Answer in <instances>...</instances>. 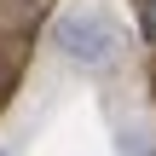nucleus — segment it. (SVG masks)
Segmentation results:
<instances>
[{
    "label": "nucleus",
    "instance_id": "nucleus-1",
    "mask_svg": "<svg viewBox=\"0 0 156 156\" xmlns=\"http://www.w3.org/2000/svg\"><path fill=\"white\" fill-rule=\"evenodd\" d=\"M52 46L69 58V64H81V69H110L116 64V23L104 17V12H64L58 23H52Z\"/></svg>",
    "mask_w": 156,
    "mask_h": 156
},
{
    "label": "nucleus",
    "instance_id": "nucleus-2",
    "mask_svg": "<svg viewBox=\"0 0 156 156\" xmlns=\"http://www.w3.org/2000/svg\"><path fill=\"white\" fill-rule=\"evenodd\" d=\"M116 145H122V156H156V139L145 133V127H127V133H116Z\"/></svg>",
    "mask_w": 156,
    "mask_h": 156
},
{
    "label": "nucleus",
    "instance_id": "nucleus-3",
    "mask_svg": "<svg viewBox=\"0 0 156 156\" xmlns=\"http://www.w3.org/2000/svg\"><path fill=\"white\" fill-rule=\"evenodd\" d=\"M139 23H145V41H156V0H139Z\"/></svg>",
    "mask_w": 156,
    "mask_h": 156
},
{
    "label": "nucleus",
    "instance_id": "nucleus-4",
    "mask_svg": "<svg viewBox=\"0 0 156 156\" xmlns=\"http://www.w3.org/2000/svg\"><path fill=\"white\" fill-rule=\"evenodd\" d=\"M0 156H6V151H0Z\"/></svg>",
    "mask_w": 156,
    "mask_h": 156
}]
</instances>
